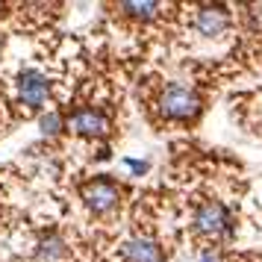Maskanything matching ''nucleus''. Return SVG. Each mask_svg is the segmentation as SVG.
<instances>
[{
	"instance_id": "nucleus-1",
	"label": "nucleus",
	"mask_w": 262,
	"mask_h": 262,
	"mask_svg": "<svg viewBox=\"0 0 262 262\" xmlns=\"http://www.w3.org/2000/svg\"><path fill=\"white\" fill-rule=\"evenodd\" d=\"M156 112L165 121H191L201 112V95L183 83H168L156 95Z\"/></svg>"
},
{
	"instance_id": "nucleus-2",
	"label": "nucleus",
	"mask_w": 262,
	"mask_h": 262,
	"mask_svg": "<svg viewBox=\"0 0 262 262\" xmlns=\"http://www.w3.org/2000/svg\"><path fill=\"white\" fill-rule=\"evenodd\" d=\"M50 97V80L48 74H41L38 68H27L18 74L15 80V103L24 115H33L48 103Z\"/></svg>"
},
{
	"instance_id": "nucleus-3",
	"label": "nucleus",
	"mask_w": 262,
	"mask_h": 262,
	"mask_svg": "<svg viewBox=\"0 0 262 262\" xmlns=\"http://www.w3.org/2000/svg\"><path fill=\"white\" fill-rule=\"evenodd\" d=\"M191 227L194 233L203 238H227L230 230H233V215L224 203L218 201H206L194 209V218H191Z\"/></svg>"
},
{
	"instance_id": "nucleus-4",
	"label": "nucleus",
	"mask_w": 262,
	"mask_h": 262,
	"mask_svg": "<svg viewBox=\"0 0 262 262\" xmlns=\"http://www.w3.org/2000/svg\"><path fill=\"white\" fill-rule=\"evenodd\" d=\"M83 203L89 206V212H95V215L115 212V209H118V203H121L118 183L103 180V177H97V180H92V183H85V186H83Z\"/></svg>"
},
{
	"instance_id": "nucleus-5",
	"label": "nucleus",
	"mask_w": 262,
	"mask_h": 262,
	"mask_svg": "<svg viewBox=\"0 0 262 262\" xmlns=\"http://www.w3.org/2000/svg\"><path fill=\"white\" fill-rule=\"evenodd\" d=\"M68 130H71L74 136H83V139H103V136H109L112 124H109V118L100 109L80 106L68 115Z\"/></svg>"
},
{
	"instance_id": "nucleus-6",
	"label": "nucleus",
	"mask_w": 262,
	"mask_h": 262,
	"mask_svg": "<svg viewBox=\"0 0 262 262\" xmlns=\"http://www.w3.org/2000/svg\"><path fill=\"white\" fill-rule=\"evenodd\" d=\"M191 27L203 38H218L230 30V15L221 6H201L198 12L191 15Z\"/></svg>"
},
{
	"instance_id": "nucleus-7",
	"label": "nucleus",
	"mask_w": 262,
	"mask_h": 262,
	"mask_svg": "<svg viewBox=\"0 0 262 262\" xmlns=\"http://www.w3.org/2000/svg\"><path fill=\"white\" fill-rule=\"evenodd\" d=\"M159 259H162V250L147 236H136L121 245V262H159Z\"/></svg>"
},
{
	"instance_id": "nucleus-8",
	"label": "nucleus",
	"mask_w": 262,
	"mask_h": 262,
	"mask_svg": "<svg viewBox=\"0 0 262 262\" xmlns=\"http://www.w3.org/2000/svg\"><path fill=\"white\" fill-rule=\"evenodd\" d=\"M36 259L38 262H65L68 259V242L59 233H45L36 245Z\"/></svg>"
},
{
	"instance_id": "nucleus-9",
	"label": "nucleus",
	"mask_w": 262,
	"mask_h": 262,
	"mask_svg": "<svg viewBox=\"0 0 262 262\" xmlns=\"http://www.w3.org/2000/svg\"><path fill=\"white\" fill-rule=\"evenodd\" d=\"M121 9L127 15H133V18H139V21H150L159 12V3H124Z\"/></svg>"
},
{
	"instance_id": "nucleus-10",
	"label": "nucleus",
	"mask_w": 262,
	"mask_h": 262,
	"mask_svg": "<svg viewBox=\"0 0 262 262\" xmlns=\"http://www.w3.org/2000/svg\"><path fill=\"white\" fill-rule=\"evenodd\" d=\"M41 127H45V133H50V136H53V133H59V115H56V112L45 115V118H41Z\"/></svg>"
},
{
	"instance_id": "nucleus-11",
	"label": "nucleus",
	"mask_w": 262,
	"mask_h": 262,
	"mask_svg": "<svg viewBox=\"0 0 262 262\" xmlns=\"http://www.w3.org/2000/svg\"><path fill=\"white\" fill-rule=\"evenodd\" d=\"M201 262H215V256H212V253H203V256H201Z\"/></svg>"
}]
</instances>
